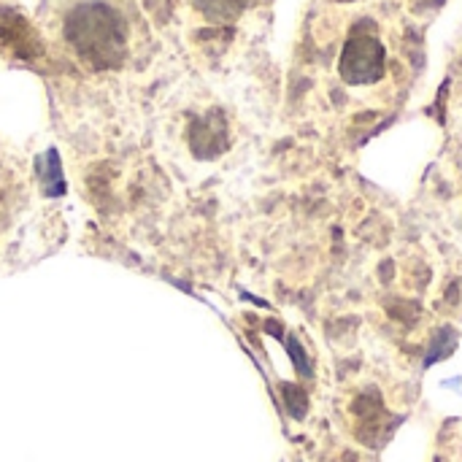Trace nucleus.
Masks as SVG:
<instances>
[{
  "label": "nucleus",
  "instance_id": "nucleus-3",
  "mask_svg": "<svg viewBox=\"0 0 462 462\" xmlns=\"http://www.w3.org/2000/svg\"><path fill=\"white\" fill-rule=\"evenodd\" d=\"M41 189L46 198H60L65 195V176H62V165H60V154L54 149H49L41 157Z\"/></svg>",
  "mask_w": 462,
  "mask_h": 462
},
{
  "label": "nucleus",
  "instance_id": "nucleus-2",
  "mask_svg": "<svg viewBox=\"0 0 462 462\" xmlns=\"http://www.w3.org/2000/svg\"><path fill=\"white\" fill-rule=\"evenodd\" d=\"M384 46L374 32H355L341 49L338 76L352 87L376 84L384 76Z\"/></svg>",
  "mask_w": 462,
  "mask_h": 462
},
{
  "label": "nucleus",
  "instance_id": "nucleus-1",
  "mask_svg": "<svg viewBox=\"0 0 462 462\" xmlns=\"http://www.w3.org/2000/svg\"><path fill=\"white\" fill-rule=\"evenodd\" d=\"M65 41L92 68H116L127 54L125 19L106 3H81L65 16Z\"/></svg>",
  "mask_w": 462,
  "mask_h": 462
},
{
  "label": "nucleus",
  "instance_id": "nucleus-4",
  "mask_svg": "<svg viewBox=\"0 0 462 462\" xmlns=\"http://www.w3.org/2000/svg\"><path fill=\"white\" fill-rule=\"evenodd\" d=\"M195 5L211 22H230L244 11L246 0H195Z\"/></svg>",
  "mask_w": 462,
  "mask_h": 462
},
{
  "label": "nucleus",
  "instance_id": "nucleus-5",
  "mask_svg": "<svg viewBox=\"0 0 462 462\" xmlns=\"http://www.w3.org/2000/svg\"><path fill=\"white\" fill-rule=\"evenodd\" d=\"M441 462H462V422L449 428L441 441Z\"/></svg>",
  "mask_w": 462,
  "mask_h": 462
}]
</instances>
